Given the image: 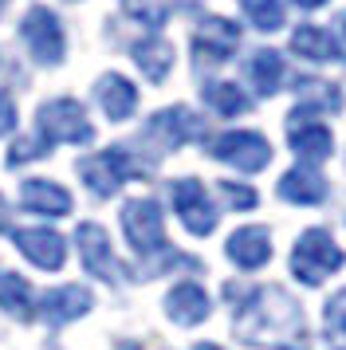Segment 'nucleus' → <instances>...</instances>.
I'll return each instance as SVG.
<instances>
[{"label":"nucleus","mask_w":346,"mask_h":350,"mask_svg":"<svg viewBox=\"0 0 346 350\" xmlns=\"http://www.w3.org/2000/svg\"><path fill=\"white\" fill-rule=\"evenodd\" d=\"M224 252H228V260H232L236 268L256 271V268H264L267 260H271V237H267V228L248 224V228H236L232 237H228Z\"/></svg>","instance_id":"2eb2a0df"},{"label":"nucleus","mask_w":346,"mask_h":350,"mask_svg":"<svg viewBox=\"0 0 346 350\" xmlns=\"http://www.w3.org/2000/svg\"><path fill=\"white\" fill-rule=\"evenodd\" d=\"M338 55L346 59V12L338 16Z\"/></svg>","instance_id":"7c9ffc66"},{"label":"nucleus","mask_w":346,"mask_h":350,"mask_svg":"<svg viewBox=\"0 0 346 350\" xmlns=\"http://www.w3.org/2000/svg\"><path fill=\"white\" fill-rule=\"evenodd\" d=\"M79 177L87 181V189L94 197H110L126 177H134V161L122 146H110V150H98V154L79 161Z\"/></svg>","instance_id":"423d86ee"},{"label":"nucleus","mask_w":346,"mask_h":350,"mask_svg":"<svg viewBox=\"0 0 346 350\" xmlns=\"http://www.w3.org/2000/svg\"><path fill=\"white\" fill-rule=\"evenodd\" d=\"M217 189H220V197H224V205L240 208V213H244V208H256V201H260V197H256V189L240 185V181H220Z\"/></svg>","instance_id":"c85d7f7f"},{"label":"nucleus","mask_w":346,"mask_h":350,"mask_svg":"<svg viewBox=\"0 0 346 350\" xmlns=\"http://www.w3.org/2000/svg\"><path fill=\"white\" fill-rule=\"evenodd\" d=\"M204 126L201 118L189 111V107H170V111H157L150 118V126H146V138H154L161 150H177V146L193 142V138H201Z\"/></svg>","instance_id":"f8f14e48"},{"label":"nucleus","mask_w":346,"mask_h":350,"mask_svg":"<svg viewBox=\"0 0 346 350\" xmlns=\"http://www.w3.org/2000/svg\"><path fill=\"white\" fill-rule=\"evenodd\" d=\"M209 154L217 161H228L236 170H244V174H256L271 161V146H267V138L252 134V130H228V134L209 142Z\"/></svg>","instance_id":"39448f33"},{"label":"nucleus","mask_w":346,"mask_h":350,"mask_svg":"<svg viewBox=\"0 0 346 350\" xmlns=\"http://www.w3.org/2000/svg\"><path fill=\"white\" fill-rule=\"evenodd\" d=\"M291 51H295V55H303V59H315V64H327V59H334V55H338V48H334L330 32L315 28V24L295 28V36H291Z\"/></svg>","instance_id":"4be33fe9"},{"label":"nucleus","mask_w":346,"mask_h":350,"mask_svg":"<svg viewBox=\"0 0 346 350\" xmlns=\"http://www.w3.org/2000/svg\"><path fill=\"white\" fill-rule=\"evenodd\" d=\"M122 232L130 240V248L138 256H157L170 252L165 248V224H161V208L150 197H134L122 205Z\"/></svg>","instance_id":"7ed1b4c3"},{"label":"nucleus","mask_w":346,"mask_h":350,"mask_svg":"<svg viewBox=\"0 0 346 350\" xmlns=\"http://www.w3.org/2000/svg\"><path fill=\"white\" fill-rule=\"evenodd\" d=\"M0 311L20 319V323H28V319L36 315V307H31V287H28L24 275H16V271H4V275H0Z\"/></svg>","instance_id":"412c9836"},{"label":"nucleus","mask_w":346,"mask_h":350,"mask_svg":"<svg viewBox=\"0 0 346 350\" xmlns=\"http://www.w3.org/2000/svg\"><path fill=\"white\" fill-rule=\"evenodd\" d=\"M91 307H94V295L83 284H63V287H51L44 299H40V315H44L51 327H67V323H75L79 315H87Z\"/></svg>","instance_id":"ddd939ff"},{"label":"nucleus","mask_w":346,"mask_h":350,"mask_svg":"<svg viewBox=\"0 0 346 350\" xmlns=\"http://www.w3.org/2000/svg\"><path fill=\"white\" fill-rule=\"evenodd\" d=\"M94 98L107 111L110 122H122V118H130V114L138 111V87L126 75H118V71H107L103 79L94 83Z\"/></svg>","instance_id":"dca6fc26"},{"label":"nucleus","mask_w":346,"mask_h":350,"mask_svg":"<svg viewBox=\"0 0 346 350\" xmlns=\"http://www.w3.org/2000/svg\"><path fill=\"white\" fill-rule=\"evenodd\" d=\"M47 150H51V142H47L44 134L36 130V134H28V138H16L12 150H8V165H20V161H36V158H44Z\"/></svg>","instance_id":"bb28decb"},{"label":"nucleus","mask_w":346,"mask_h":350,"mask_svg":"<svg viewBox=\"0 0 346 350\" xmlns=\"http://www.w3.org/2000/svg\"><path fill=\"white\" fill-rule=\"evenodd\" d=\"M280 197L283 201H295V205H319L327 197V181L311 165H295V170H287L280 177Z\"/></svg>","instance_id":"6ab92c4d"},{"label":"nucleus","mask_w":346,"mask_h":350,"mask_svg":"<svg viewBox=\"0 0 346 350\" xmlns=\"http://www.w3.org/2000/svg\"><path fill=\"white\" fill-rule=\"evenodd\" d=\"M126 12H130L134 20H142V24L157 28V24H165L170 4H165V0H126Z\"/></svg>","instance_id":"cd10ccee"},{"label":"nucleus","mask_w":346,"mask_h":350,"mask_svg":"<svg viewBox=\"0 0 346 350\" xmlns=\"http://www.w3.org/2000/svg\"><path fill=\"white\" fill-rule=\"evenodd\" d=\"M248 79L256 83V91L260 95H276L280 91V79H283V59L280 51H256L248 59Z\"/></svg>","instance_id":"5701e85b"},{"label":"nucleus","mask_w":346,"mask_h":350,"mask_svg":"<svg viewBox=\"0 0 346 350\" xmlns=\"http://www.w3.org/2000/svg\"><path fill=\"white\" fill-rule=\"evenodd\" d=\"M193 350H220V347H213V342H197Z\"/></svg>","instance_id":"473e14b6"},{"label":"nucleus","mask_w":346,"mask_h":350,"mask_svg":"<svg viewBox=\"0 0 346 350\" xmlns=\"http://www.w3.org/2000/svg\"><path fill=\"white\" fill-rule=\"evenodd\" d=\"M204 103L217 114H224V118L248 111V95H244L236 83H209V87H204Z\"/></svg>","instance_id":"b1692460"},{"label":"nucleus","mask_w":346,"mask_h":350,"mask_svg":"<svg viewBox=\"0 0 346 350\" xmlns=\"http://www.w3.org/2000/svg\"><path fill=\"white\" fill-rule=\"evenodd\" d=\"M287 146L295 150L299 158L307 161H323L330 154V130L319 122V111L315 107H295V111L287 114Z\"/></svg>","instance_id":"6e6552de"},{"label":"nucleus","mask_w":346,"mask_h":350,"mask_svg":"<svg viewBox=\"0 0 346 350\" xmlns=\"http://www.w3.org/2000/svg\"><path fill=\"white\" fill-rule=\"evenodd\" d=\"M236 338L267 350H307V323L299 315V303L283 287L267 284L252 291L248 303L240 307Z\"/></svg>","instance_id":"f257e3e1"},{"label":"nucleus","mask_w":346,"mask_h":350,"mask_svg":"<svg viewBox=\"0 0 346 350\" xmlns=\"http://www.w3.org/2000/svg\"><path fill=\"white\" fill-rule=\"evenodd\" d=\"M236 48H240V28L224 16L201 20V28L193 32V55H197V64H224Z\"/></svg>","instance_id":"9b49d317"},{"label":"nucleus","mask_w":346,"mask_h":350,"mask_svg":"<svg viewBox=\"0 0 346 350\" xmlns=\"http://www.w3.org/2000/svg\"><path fill=\"white\" fill-rule=\"evenodd\" d=\"M299 8H323V4H327V0H295Z\"/></svg>","instance_id":"2f4dec72"},{"label":"nucleus","mask_w":346,"mask_h":350,"mask_svg":"<svg viewBox=\"0 0 346 350\" xmlns=\"http://www.w3.org/2000/svg\"><path fill=\"white\" fill-rule=\"evenodd\" d=\"M134 64L142 67V75L150 83H161L170 75V64H173V48L161 40V36H150V40H138L134 44Z\"/></svg>","instance_id":"aec40b11"},{"label":"nucleus","mask_w":346,"mask_h":350,"mask_svg":"<svg viewBox=\"0 0 346 350\" xmlns=\"http://www.w3.org/2000/svg\"><path fill=\"white\" fill-rule=\"evenodd\" d=\"M346 264L343 248L330 240V232L323 228H307L303 237L295 240V252H291V275L299 284H323L330 271H338Z\"/></svg>","instance_id":"f03ea898"},{"label":"nucleus","mask_w":346,"mask_h":350,"mask_svg":"<svg viewBox=\"0 0 346 350\" xmlns=\"http://www.w3.org/2000/svg\"><path fill=\"white\" fill-rule=\"evenodd\" d=\"M165 315L181 327H197L209 319V295H204L201 284H177L165 295Z\"/></svg>","instance_id":"a211bd4d"},{"label":"nucleus","mask_w":346,"mask_h":350,"mask_svg":"<svg viewBox=\"0 0 346 350\" xmlns=\"http://www.w3.org/2000/svg\"><path fill=\"white\" fill-rule=\"evenodd\" d=\"M173 208H177V217L185 221L193 237H209L217 228V208H213V201H209V193L197 177L173 181Z\"/></svg>","instance_id":"9d476101"},{"label":"nucleus","mask_w":346,"mask_h":350,"mask_svg":"<svg viewBox=\"0 0 346 350\" xmlns=\"http://www.w3.org/2000/svg\"><path fill=\"white\" fill-rule=\"evenodd\" d=\"M122 350H138V347H134V342H126V347H122Z\"/></svg>","instance_id":"f704fd0d"},{"label":"nucleus","mask_w":346,"mask_h":350,"mask_svg":"<svg viewBox=\"0 0 346 350\" xmlns=\"http://www.w3.org/2000/svg\"><path fill=\"white\" fill-rule=\"evenodd\" d=\"M36 122H40V134H44L47 142H91L94 138V126L87 111H83V103L75 98H51L40 107L36 114Z\"/></svg>","instance_id":"20e7f679"},{"label":"nucleus","mask_w":346,"mask_h":350,"mask_svg":"<svg viewBox=\"0 0 346 350\" xmlns=\"http://www.w3.org/2000/svg\"><path fill=\"white\" fill-rule=\"evenodd\" d=\"M323 327H327V342L334 350H346V287L327 303V311H323Z\"/></svg>","instance_id":"393cba45"},{"label":"nucleus","mask_w":346,"mask_h":350,"mask_svg":"<svg viewBox=\"0 0 346 350\" xmlns=\"http://www.w3.org/2000/svg\"><path fill=\"white\" fill-rule=\"evenodd\" d=\"M20 205L28 213H40V217H67L71 213V193L47 181V177H31L20 185Z\"/></svg>","instance_id":"f3484780"},{"label":"nucleus","mask_w":346,"mask_h":350,"mask_svg":"<svg viewBox=\"0 0 346 350\" xmlns=\"http://www.w3.org/2000/svg\"><path fill=\"white\" fill-rule=\"evenodd\" d=\"M12 126H16V103H12L8 91H0V138H4Z\"/></svg>","instance_id":"c756f323"},{"label":"nucleus","mask_w":346,"mask_h":350,"mask_svg":"<svg viewBox=\"0 0 346 350\" xmlns=\"http://www.w3.org/2000/svg\"><path fill=\"white\" fill-rule=\"evenodd\" d=\"M12 240H16V248L44 271H59L63 260H67L63 237L59 232H51V228H20V232H12Z\"/></svg>","instance_id":"4468645a"},{"label":"nucleus","mask_w":346,"mask_h":350,"mask_svg":"<svg viewBox=\"0 0 346 350\" xmlns=\"http://www.w3.org/2000/svg\"><path fill=\"white\" fill-rule=\"evenodd\" d=\"M0 228H4V197H0Z\"/></svg>","instance_id":"72a5a7b5"},{"label":"nucleus","mask_w":346,"mask_h":350,"mask_svg":"<svg viewBox=\"0 0 346 350\" xmlns=\"http://www.w3.org/2000/svg\"><path fill=\"white\" fill-rule=\"evenodd\" d=\"M20 36H24L28 51L40 64H59L63 59V28H59V20H55L51 8H44V4L28 8V16L20 24Z\"/></svg>","instance_id":"1a4fd4ad"},{"label":"nucleus","mask_w":346,"mask_h":350,"mask_svg":"<svg viewBox=\"0 0 346 350\" xmlns=\"http://www.w3.org/2000/svg\"><path fill=\"white\" fill-rule=\"evenodd\" d=\"M75 244H79V256H83V268L91 271V275H98V280H107V284H118V280H126V268L114 260V252H110V237L103 224H79L75 228Z\"/></svg>","instance_id":"0eeeda50"},{"label":"nucleus","mask_w":346,"mask_h":350,"mask_svg":"<svg viewBox=\"0 0 346 350\" xmlns=\"http://www.w3.org/2000/svg\"><path fill=\"white\" fill-rule=\"evenodd\" d=\"M244 12L260 32H276L283 24V4L280 0H244Z\"/></svg>","instance_id":"a878e982"}]
</instances>
